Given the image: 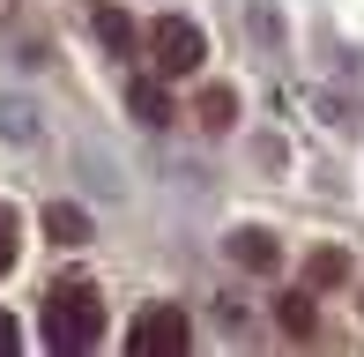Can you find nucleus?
Masks as SVG:
<instances>
[{
	"mask_svg": "<svg viewBox=\"0 0 364 357\" xmlns=\"http://www.w3.org/2000/svg\"><path fill=\"white\" fill-rule=\"evenodd\" d=\"M305 283H312V290H335V283H350V253H342V246H312Z\"/></svg>",
	"mask_w": 364,
	"mask_h": 357,
	"instance_id": "obj_6",
	"label": "nucleus"
},
{
	"mask_svg": "<svg viewBox=\"0 0 364 357\" xmlns=\"http://www.w3.org/2000/svg\"><path fill=\"white\" fill-rule=\"evenodd\" d=\"M275 320H283L297 343H305V335L320 328V313H312V290H283V298H275Z\"/></svg>",
	"mask_w": 364,
	"mask_h": 357,
	"instance_id": "obj_7",
	"label": "nucleus"
},
{
	"mask_svg": "<svg viewBox=\"0 0 364 357\" xmlns=\"http://www.w3.org/2000/svg\"><path fill=\"white\" fill-rule=\"evenodd\" d=\"M45 231H53V246H82V238H90V216H82V208H45Z\"/></svg>",
	"mask_w": 364,
	"mask_h": 357,
	"instance_id": "obj_8",
	"label": "nucleus"
},
{
	"mask_svg": "<svg viewBox=\"0 0 364 357\" xmlns=\"http://www.w3.org/2000/svg\"><path fill=\"white\" fill-rule=\"evenodd\" d=\"M127 105H134V119H149V127L171 119V97H164V82H134V90H127Z\"/></svg>",
	"mask_w": 364,
	"mask_h": 357,
	"instance_id": "obj_9",
	"label": "nucleus"
},
{
	"mask_svg": "<svg viewBox=\"0 0 364 357\" xmlns=\"http://www.w3.org/2000/svg\"><path fill=\"white\" fill-rule=\"evenodd\" d=\"M230 261L253 268V275H275V261H283V253H275L268 231H253V223H245V231H230Z\"/></svg>",
	"mask_w": 364,
	"mask_h": 357,
	"instance_id": "obj_5",
	"label": "nucleus"
},
{
	"mask_svg": "<svg viewBox=\"0 0 364 357\" xmlns=\"http://www.w3.org/2000/svg\"><path fill=\"white\" fill-rule=\"evenodd\" d=\"M230 119H238V97H230L223 82H208L201 90V127H230Z\"/></svg>",
	"mask_w": 364,
	"mask_h": 357,
	"instance_id": "obj_10",
	"label": "nucleus"
},
{
	"mask_svg": "<svg viewBox=\"0 0 364 357\" xmlns=\"http://www.w3.org/2000/svg\"><path fill=\"white\" fill-rule=\"evenodd\" d=\"M0 350H23V328H15L8 313H0Z\"/></svg>",
	"mask_w": 364,
	"mask_h": 357,
	"instance_id": "obj_12",
	"label": "nucleus"
},
{
	"mask_svg": "<svg viewBox=\"0 0 364 357\" xmlns=\"http://www.w3.org/2000/svg\"><path fill=\"white\" fill-rule=\"evenodd\" d=\"M8 268H15V208L0 201V275H8Z\"/></svg>",
	"mask_w": 364,
	"mask_h": 357,
	"instance_id": "obj_11",
	"label": "nucleus"
},
{
	"mask_svg": "<svg viewBox=\"0 0 364 357\" xmlns=\"http://www.w3.org/2000/svg\"><path fill=\"white\" fill-rule=\"evenodd\" d=\"M45 343L53 350H97L105 343V298L90 275H60L45 290Z\"/></svg>",
	"mask_w": 364,
	"mask_h": 357,
	"instance_id": "obj_1",
	"label": "nucleus"
},
{
	"mask_svg": "<svg viewBox=\"0 0 364 357\" xmlns=\"http://www.w3.org/2000/svg\"><path fill=\"white\" fill-rule=\"evenodd\" d=\"M90 30H97V45H105L112 60H127V53H134V23H127V8H119V0H90Z\"/></svg>",
	"mask_w": 364,
	"mask_h": 357,
	"instance_id": "obj_4",
	"label": "nucleus"
},
{
	"mask_svg": "<svg viewBox=\"0 0 364 357\" xmlns=\"http://www.w3.org/2000/svg\"><path fill=\"white\" fill-rule=\"evenodd\" d=\"M149 60H156V75H193L208 60L201 23H186V15H156V23H149Z\"/></svg>",
	"mask_w": 364,
	"mask_h": 357,
	"instance_id": "obj_2",
	"label": "nucleus"
},
{
	"mask_svg": "<svg viewBox=\"0 0 364 357\" xmlns=\"http://www.w3.org/2000/svg\"><path fill=\"white\" fill-rule=\"evenodd\" d=\"M127 350L134 357H186L193 350V320L178 305H149L134 328H127Z\"/></svg>",
	"mask_w": 364,
	"mask_h": 357,
	"instance_id": "obj_3",
	"label": "nucleus"
}]
</instances>
